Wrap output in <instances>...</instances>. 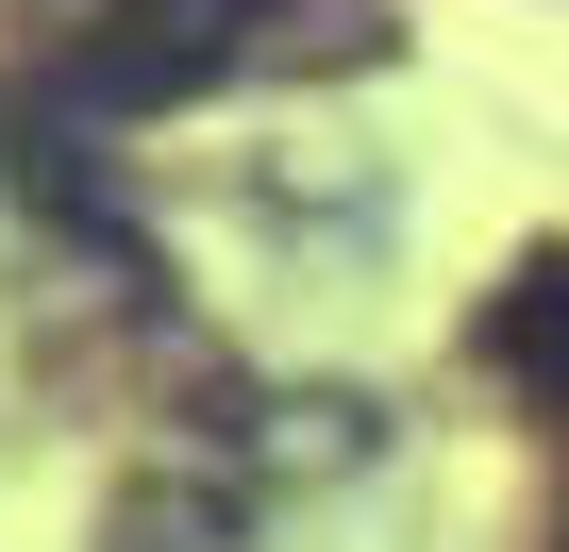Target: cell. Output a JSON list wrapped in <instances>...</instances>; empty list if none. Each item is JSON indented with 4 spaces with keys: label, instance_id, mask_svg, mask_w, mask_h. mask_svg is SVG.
Wrapping results in <instances>:
<instances>
[{
    "label": "cell",
    "instance_id": "obj_3",
    "mask_svg": "<svg viewBox=\"0 0 569 552\" xmlns=\"http://www.w3.org/2000/svg\"><path fill=\"white\" fill-rule=\"evenodd\" d=\"M118 552H234V519H218L201 485H134V502H118Z\"/></svg>",
    "mask_w": 569,
    "mask_h": 552
},
{
    "label": "cell",
    "instance_id": "obj_1",
    "mask_svg": "<svg viewBox=\"0 0 569 552\" xmlns=\"http://www.w3.org/2000/svg\"><path fill=\"white\" fill-rule=\"evenodd\" d=\"M402 18L386 0H101L51 51L68 118H184L218 84H302V68H386Z\"/></svg>",
    "mask_w": 569,
    "mask_h": 552
},
{
    "label": "cell",
    "instance_id": "obj_2",
    "mask_svg": "<svg viewBox=\"0 0 569 552\" xmlns=\"http://www.w3.org/2000/svg\"><path fill=\"white\" fill-rule=\"evenodd\" d=\"M486 369H502V385H519V402L569 435V251H536L519 285H502V319H486Z\"/></svg>",
    "mask_w": 569,
    "mask_h": 552
}]
</instances>
